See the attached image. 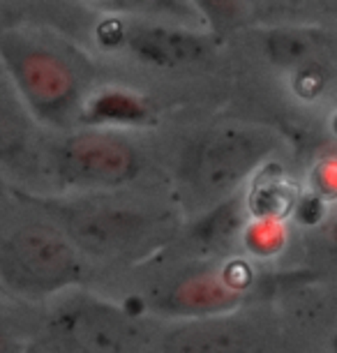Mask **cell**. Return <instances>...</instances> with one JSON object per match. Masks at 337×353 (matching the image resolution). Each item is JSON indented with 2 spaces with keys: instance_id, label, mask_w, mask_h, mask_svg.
I'll return each mask as SVG.
<instances>
[{
  "instance_id": "cell-10",
  "label": "cell",
  "mask_w": 337,
  "mask_h": 353,
  "mask_svg": "<svg viewBox=\"0 0 337 353\" xmlns=\"http://www.w3.org/2000/svg\"><path fill=\"white\" fill-rule=\"evenodd\" d=\"M150 121V104L143 97L123 88H104L85 99L81 125L92 130L132 128Z\"/></svg>"
},
{
  "instance_id": "cell-7",
  "label": "cell",
  "mask_w": 337,
  "mask_h": 353,
  "mask_svg": "<svg viewBox=\"0 0 337 353\" xmlns=\"http://www.w3.org/2000/svg\"><path fill=\"white\" fill-rule=\"evenodd\" d=\"M97 39L107 49L125 51L153 68H187L213 56L215 39L187 26L109 17L97 26Z\"/></svg>"
},
{
  "instance_id": "cell-18",
  "label": "cell",
  "mask_w": 337,
  "mask_h": 353,
  "mask_svg": "<svg viewBox=\"0 0 337 353\" xmlns=\"http://www.w3.org/2000/svg\"><path fill=\"white\" fill-rule=\"evenodd\" d=\"M19 351H21V346H19L17 339L8 330L0 328V353H19Z\"/></svg>"
},
{
  "instance_id": "cell-13",
  "label": "cell",
  "mask_w": 337,
  "mask_h": 353,
  "mask_svg": "<svg viewBox=\"0 0 337 353\" xmlns=\"http://www.w3.org/2000/svg\"><path fill=\"white\" fill-rule=\"evenodd\" d=\"M298 199L294 196L289 183L275 171H259L252 190L245 196L249 217H287L296 208Z\"/></svg>"
},
{
  "instance_id": "cell-12",
  "label": "cell",
  "mask_w": 337,
  "mask_h": 353,
  "mask_svg": "<svg viewBox=\"0 0 337 353\" xmlns=\"http://www.w3.org/2000/svg\"><path fill=\"white\" fill-rule=\"evenodd\" d=\"M263 51L275 65L300 70L314 63V35L294 26H275L263 32Z\"/></svg>"
},
{
  "instance_id": "cell-19",
  "label": "cell",
  "mask_w": 337,
  "mask_h": 353,
  "mask_svg": "<svg viewBox=\"0 0 337 353\" xmlns=\"http://www.w3.org/2000/svg\"><path fill=\"white\" fill-rule=\"evenodd\" d=\"M10 196H14V190H12L10 185H8V181H5V178L0 176V205L8 203Z\"/></svg>"
},
{
  "instance_id": "cell-4",
  "label": "cell",
  "mask_w": 337,
  "mask_h": 353,
  "mask_svg": "<svg viewBox=\"0 0 337 353\" xmlns=\"http://www.w3.org/2000/svg\"><path fill=\"white\" fill-rule=\"evenodd\" d=\"M85 261L51 222H30L0 236V284L23 298L83 284Z\"/></svg>"
},
{
  "instance_id": "cell-14",
  "label": "cell",
  "mask_w": 337,
  "mask_h": 353,
  "mask_svg": "<svg viewBox=\"0 0 337 353\" xmlns=\"http://www.w3.org/2000/svg\"><path fill=\"white\" fill-rule=\"evenodd\" d=\"M243 250L254 259H275L287 250L289 226L282 217H249L241 233Z\"/></svg>"
},
{
  "instance_id": "cell-11",
  "label": "cell",
  "mask_w": 337,
  "mask_h": 353,
  "mask_svg": "<svg viewBox=\"0 0 337 353\" xmlns=\"http://www.w3.org/2000/svg\"><path fill=\"white\" fill-rule=\"evenodd\" d=\"M247 205L241 194L229 199L215 208L201 212L199 219L192 226L194 248L199 252H222L227 250L236 238H241L243 229L247 224Z\"/></svg>"
},
{
  "instance_id": "cell-2",
  "label": "cell",
  "mask_w": 337,
  "mask_h": 353,
  "mask_svg": "<svg viewBox=\"0 0 337 353\" xmlns=\"http://www.w3.org/2000/svg\"><path fill=\"white\" fill-rule=\"evenodd\" d=\"M19 201L37 205L81 256L121 261L143 256L169 236L167 212L116 199H49L14 190Z\"/></svg>"
},
{
  "instance_id": "cell-8",
  "label": "cell",
  "mask_w": 337,
  "mask_h": 353,
  "mask_svg": "<svg viewBox=\"0 0 337 353\" xmlns=\"http://www.w3.org/2000/svg\"><path fill=\"white\" fill-rule=\"evenodd\" d=\"M160 353H277L275 330L259 316L231 314L187 319L160 339Z\"/></svg>"
},
{
  "instance_id": "cell-17",
  "label": "cell",
  "mask_w": 337,
  "mask_h": 353,
  "mask_svg": "<svg viewBox=\"0 0 337 353\" xmlns=\"http://www.w3.org/2000/svg\"><path fill=\"white\" fill-rule=\"evenodd\" d=\"M323 205H326V201L309 194L303 199V201L296 203V215H298L303 224H316L319 219H323Z\"/></svg>"
},
{
  "instance_id": "cell-21",
  "label": "cell",
  "mask_w": 337,
  "mask_h": 353,
  "mask_svg": "<svg viewBox=\"0 0 337 353\" xmlns=\"http://www.w3.org/2000/svg\"><path fill=\"white\" fill-rule=\"evenodd\" d=\"M0 293H5V289H3V284H0Z\"/></svg>"
},
{
  "instance_id": "cell-1",
  "label": "cell",
  "mask_w": 337,
  "mask_h": 353,
  "mask_svg": "<svg viewBox=\"0 0 337 353\" xmlns=\"http://www.w3.org/2000/svg\"><path fill=\"white\" fill-rule=\"evenodd\" d=\"M0 70L35 121L54 128L81 121L92 70L61 35L21 26L0 30Z\"/></svg>"
},
{
  "instance_id": "cell-15",
  "label": "cell",
  "mask_w": 337,
  "mask_h": 353,
  "mask_svg": "<svg viewBox=\"0 0 337 353\" xmlns=\"http://www.w3.org/2000/svg\"><path fill=\"white\" fill-rule=\"evenodd\" d=\"M309 183H312V194L321 201H337V150H330L316 159L309 173Z\"/></svg>"
},
{
  "instance_id": "cell-20",
  "label": "cell",
  "mask_w": 337,
  "mask_h": 353,
  "mask_svg": "<svg viewBox=\"0 0 337 353\" xmlns=\"http://www.w3.org/2000/svg\"><path fill=\"white\" fill-rule=\"evenodd\" d=\"M333 353H337V335L333 337Z\"/></svg>"
},
{
  "instance_id": "cell-6",
  "label": "cell",
  "mask_w": 337,
  "mask_h": 353,
  "mask_svg": "<svg viewBox=\"0 0 337 353\" xmlns=\"http://www.w3.org/2000/svg\"><path fill=\"white\" fill-rule=\"evenodd\" d=\"M254 270L241 259L203 263L171 277L153 298V310L160 314L206 319L238 312L252 298Z\"/></svg>"
},
{
  "instance_id": "cell-9",
  "label": "cell",
  "mask_w": 337,
  "mask_h": 353,
  "mask_svg": "<svg viewBox=\"0 0 337 353\" xmlns=\"http://www.w3.org/2000/svg\"><path fill=\"white\" fill-rule=\"evenodd\" d=\"M39 157V134L35 118L0 74V171L28 176Z\"/></svg>"
},
{
  "instance_id": "cell-16",
  "label": "cell",
  "mask_w": 337,
  "mask_h": 353,
  "mask_svg": "<svg viewBox=\"0 0 337 353\" xmlns=\"http://www.w3.org/2000/svg\"><path fill=\"white\" fill-rule=\"evenodd\" d=\"M323 83H326V74L316 63L296 70V92L300 97H316L321 92Z\"/></svg>"
},
{
  "instance_id": "cell-5",
  "label": "cell",
  "mask_w": 337,
  "mask_h": 353,
  "mask_svg": "<svg viewBox=\"0 0 337 353\" xmlns=\"http://www.w3.org/2000/svg\"><path fill=\"white\" fill-rule=\"evenodd\" d=\"M49 166L61 188L116 190L134 181L143 159L121 132L85 128L51 145Z\"/></svg>"
},
{
  "instance_id": "cell-3",
  "label": "cell",
  "mask_w": 337,
  "mask_h": 353,
  "mask_svg": "<svg viewBox=\"0 0 337 353\" xmlns=\"http://www.w3.org/2000/svg\"><path fill=\"white\" fill-rule=\"evenodd\" d=\"M280 148L282 139L268 125L227 123L203 132L181 159L178 190L183 203L201 215L238 196V190L270 164Z\"/></svg>"
}]
</instances>
